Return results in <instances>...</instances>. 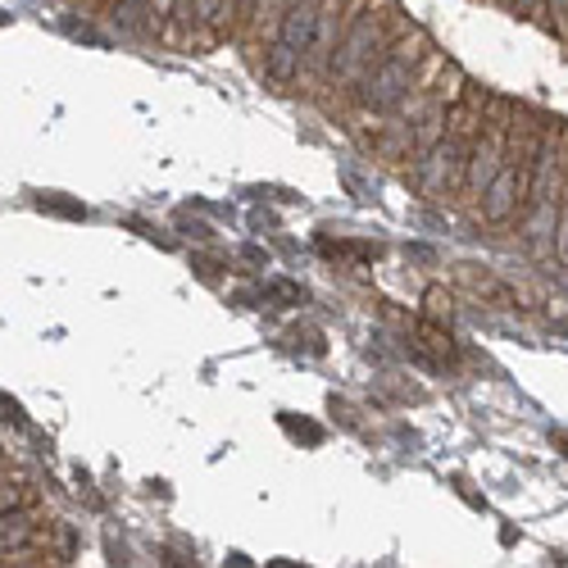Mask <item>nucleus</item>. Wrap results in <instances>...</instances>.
I'll return each instance as SVG.
<instances>
[{"mask_svg":"<svg viewBox=\"0 0 568 568\" xmlns=\"http://www.w3.org/2000/svg\"><path fill=\"white\" fill-rule=\"evenodd\" d=\"M360 0H323L318 10V27H314V42L305 50V78H327V69H333V59L350 33V23L360 19Z\"/></svg>","mask_w":568,"mask_h":568,"instance_id":"obj_4","label":"nucleus"},{"mask_svg":"<svg viewBox=\"0 0 568 568\" xmlns=\"http://www.w3.org/2000/svg\"><path fill=\"white\" fill-rule=\"evenodd\" d=\"M223 10H232V0H192V14H196L200 23H219Z\"/></svg>","mask_w":568,"mask_h":568,"instance_id":"obj_10","label":"nucleus"},{"mask_svg":"<svg viewBox=\"0 0 568 568\" xmlns=\"http://www.w3.org/2000/svg\"><path fill=\"white\" fill-rule=\"evenodd\" d=\"M37 536H42V523L33 510H5V519H0V550H5V559L23 555Z\"/></svg>","mask_w":568,"mask_h":568,"instance_id":"obj_6","label":"nucleus"},{"mask_svg":"<svg viewBox=\"0 0 568 568\" xmlns=\"http://www.w3.org/2000/svg\"><path fill=\"white\" fill-rule=\"evenodd\" d=\"M468 137H460V132H445L432 151L418 160V169H414V183L424 187V192H432V196H445V192H455V187H464V169H468Z\"/></svg>","mask_w":568,"mask_h":568,"instance_id":"obj_5","label":"nucleus"},{"mask_svg":"<svg viewBox=\"0 0 568 568\" xmlns=\"http://www.w3.org/2000/svg\"><path fill=\"white\" fill-rule=\"evenodd\" d=\"M264 73H268V82H278V86H291L295 78H305V55L295 50V46H287V42H268L264 46Z\"/></svg>","mask_w":568,"mask_h":568,"instance_id":"obj_7","label":"nucleus"},{"mask_svg":"<svg viewBox=\"0 0 568 568\" xmlns=\"http://www.w3.org/2000/svg\"><path fill=\"white\" fill-rule=\"evenodd\" d=\"M392 46H396V33H392V23H386V14H373V5L360 10V19L350 23V33L333 59V69H327V86H360V78Z\"/></svg>","mask_w":568,"mask_h":568,"instance_id":"obj_2","label":"nucleus"},{"mask_svg":"<svg viewBox=\"0 0 568 568\" xmlns=\"http://www.w3.org/2000/svg\"><path fill=\"white\" fill-rule=\"evenodd\" d=\"M414 82H418V50H414L409 42H396V46L386 50L378 65L360 78V92H355V101H360L364 114L386 118V114H396V109L414 96Z\"/></svg>","mask_w":568,"mask_h":568,"instance_id":"obj_1","label":"nucleus"},{"mask_svg":"<svg viewBox=\"0 0 568 568\" xmlns=\"http://www.w3.org/2000/svg\"><path fill=\"white\" fill-rule=\"evenodd\" d=\"M559 33H564V37H568V14H564V23H559Z\"/></svg>","mask_w":568,"mask_h":568,"instance_id":"obj_13","label":"nucleus"},{"mask_svg":"<svg viewBox=\"0 0 568 568\" xmlns=\"http://www.w3.org/2000/svg\"><path fill=\"white\" fill-rule=\"evenodd\" d=\"M0 500H5V510H27V496H23V477L5 468V491H0Z\"/></svg>","mask_w":568,"mask_h":568,"instance_id":"obj_8","label":"nucleus"},{"mask_svg":"<svg viewBox=\"0 0 568 568\" xmlns=\"http://www.w3.org/2000/svg\"><path fill=\"white\" fill-rule=\"evenodd\" d=\"M510 101H496V118H487L483 132H477L473 151H468V169H464V192L473 200H483V192L491 187V177L500 173L505 164V151H510V141H505V132H510Z\"/></svg>","mask_w":568,"mask_h":568,"instance_id":"obj_3","label":"nucleus"},{"mask_svg":"<svg viewBox=\"0 0 568 568\" xmlns=\"http://www.w3.org/2000/svg\"><path fill=\"white\" fill-rule=\"evenodd\" d=\"M546 10L555 14V23H564V14H568V0H546Z\"/></svg>","mask_w":568,"mask_h":568,"instance_id":"obj_11","label":"nucleus"},{"mask_svg":"<svg viewBox=\"0 0 568 568\" xmlns=\"http://www.w3.org/2000/svg\"><path fill=\"white\" fill-rule=\"evenodd\" d=\"M555 255H559V264L568 268V192H564V205H559V223H555Z\"/></svg>","mask_w":568,"mask_h":568,"instance_id":"obj_9","label":"nucleus"},{"mask_svg":"<svg viewBox=\"0 0 568 568\" xmlns=\"http://www.w3.org/2000/svg\"><path fill=\"white\" fill-rule=\"evenodd\" d=\"M514 5H519V10H536V0H514Z\"/></svg>","mask_w":568,"mask_h":568,"instance_id":"obj_12","label":"nucleus"}]
</instances>
